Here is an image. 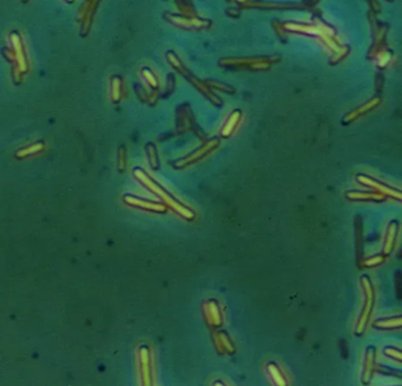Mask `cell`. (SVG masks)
Returning <instances> with one entry per match:
<instances>
[{
	"instance_id": "cell-1",
	"label": "cell",
	"mask_w": 402,
	"mask_h": 386,
	"mask_svg": "<svg viewBox=\"0 0 402 386\" xmlns=\"http://www.w3.org/2000/svg\"><path fill=\"white\" fill-rule=\"evenodd\" d=\"M133 174H135L137 180H139V181H141L143 185L146 187V188L150 189L152 193H155L156 195L160 196L162 200L167 203L168 207H170L171 209H173L177 214H178V215L182 216L183 219L189 220V221L195 219L194 211L190 209V208L186 207L185 204H183L182 202L176 200L172 195H170L169 193L165 191V189L162 188L158 183H156L154 180L150 179V177L146 175V174L142 169L137 168V169H135V171H133Z\"/></svg>"
},
{
	"instance_id": "cell-2",
	"label": "cell",
	"mask_w": 402,
	"mask_h": 386,
	"mask_svg": "<svg viewBox=\"0 0 402 386\" xmlns=\"http://www.w3.org/2000/svg\"><path fill=\"white\" fill-rule=\"evenodd\" d=\"M361 286H362L363 294H364V303L362 312H361L359 320H357L356 327H355V334L361 335L366 329L368 322L372 316V311L374 308V304H375V291H374L373 284L370 281L368 275H362L360 279Z\"/></svg>"
},
{
	"instance_id": "cell-3",
	"label": "cell",
	"mask_w": 402,
	"mask_h": 386,
	"mask_svg": "<svg viewBox=\"0 0 402 386\" xmlns=\"http://www.w3.org/2000/svg\"><path fill=\"white\" fill-rule=\"evenodd\" d=\"M167 58H168V61H169V63L172 65V67L174 68V70L178 71V72L182 74L183 77H185V78L188 79L189 82L191 83L192 85H194L199 92L203 93L205 97H207L209 101L213 103V104L218 105V107H220V105H222V102H221V99L218 98L217 96H215L214 93L210 91V89H209L208 86L205 85L204 82H202V80L196 78L195 76H192V74L190 73L188 70H186V67L182 64V62L179 61V58L177 57L176 54H173L172 51H169L167 54Z\"/></svg>"
},
{
	"instance_id": "cell-4",
	"label": "cell",
	"mask_w": 402,
	"mask_h": 386,
	"mask_svg": "<svg viewBox=\"0 0 402 386\" xmlns=\"http://www.w3.org/2000/svg\"><path fill=\"white\" fill-rule=\"evenodd\" d=\"M273 58L270 57H248V58H223L220 61V65L230 68H250V70H268L272 64Z\"/></svg>"
},
{
	"instance_id": "cell-5",
	"label": "cell",
	"mask_w": 402,
	"mask_h": 386,
	"mask_svg": "<svg viewBox=\"0 0 402 386\" xmlns=\"http://www.w3.org/2000/svg\"><path fill=\"white\" fill-rule=\"evenodd\" d=\"M165 19L169 23H171L174 26L179 27V29L184 30H208L210 29L213 21L209 19H203V18L198 17H186L183 14H172V13H165Z\"/></svg>"
},
{
	"instance_id": "cell-6",
	"label": "cell",
	"mask_w": 402,
	"mask_h": 386,
	"mask_svg": "<svg viewBox=\"0 0 402 386\" xmlns=\"http://www.w3.org/2000/svg\"><path fill=\"white\" fill-rule=\"evenodd\" d=\"M218 145H220V138L217 137H214V138L209 139L208 142H205L202 147H199L198 149H196L195 151H192L191 154L186 155L185 157L180 158V160L176 161L173 163V167L177 168V169H183V168H186L191 164L196 163V162L201 161L202 158H204L207 155L210 154L211 151H214Z\"/></svg>"
},
{
	"instance_id": "cell-7",
	"label": "cell",
	"mask_w": 402,
	"mask_h": 386,
	"mask_svg": "<svg viewBox=\"0 0 402 386\" xmlns=\"http://www.w3.org/2000/svg\"><path fill=\"white\" fill-rule=\"evenodd\" d=\"M356 180L357 182L361 183L362 186L369 187V188L374 189V191L380 193V194L388 196V197H393L398 201H401L402 194L399 189L392 188V187L385 185V183L380 182L378 180L373 179V177H370L368 175H363V174H359V175L356 176Z\"/></svg>"
},
{
	"instance_id": "cell-8",
	"label": "cell",
	"mask_w": 402,
	"mask_h": 386,
	"mask_svg": "<svg viewBox=\"0 0 402 386\" xmlns=\"http://www.w3.org/2000/svg\"><path fill=\"white\" fill-rule=\"evenodd\" d=\"M203 316L205 322L210 327L218 328L223 325V313L220 304L214 299L207 300L203 304Z\"/></svg>"
},
{
	"instance_id": "cell-9",
	"label": "cell",
	"mask_w": 402,
	"mask_h": 386,
	"mask_svg": "<svg viewBox=\"0 0 402 386\" xmlns=\"http://www.w3.org/2000/svg\"><path fill=\"white\" fill-rule=\"evenodd\" d=\"M241 7L261 8V10H304L307 8L303 4H296V2H268L262 0H248Z\"/></svg>"
},
{
	"instance_id": "cell-10",
	"label": "cell",
	"mask_w": 402,
	"mask_h": 386,
	"mask_svg": "<svg viewBox=\"0 0 402 386\" xmlns=\"http://www.w3.org/2000/svg\"><path fill=\"white\" fill-rule=\"evenodd\" d=\"M399 229H400L399 221L394 220L389 222L387 230H386V235L385 240H383V247H382V252L385 257H388V255L392 254V252L394 251L395 244H397V239L399 235Z\"/></svg>"
},
{
	"instance_id": "cell-11",
	"label": "cell",
	"mask_w": 402,
	"mask_h": 386,
	"mask_svg": "<svg viewBox=\"0 0 402 386\" xmlns=\"http://www.w3.org/2000/svg\"><path fill=\"white\" fill-rule=\"evenodd\" d=\"M375 356H376L375 347L369 346L368 348H367L366 353H364L363 372H362V384H364V385H368L370 381L373 379L374 372H375V369H376Z\"/></svg>"
},
{
	"instance_id": "cell-12",
	"label": "cell",
	"mask_w": 402,
	"mask_h": 386,
	"mask_svg": "<svg viewBox=\"0 0 402 386\" xmlns=\"http://www.w3.org/2000/svg\"><path fill=\"white\" fill-rule=\"evenodd\" d=\"M213 338L215 347H216V350L221 354H229V356H231V354L235 353L233 342L226 331H223V329L216 331L214 333Z\"/></svg>"
},
{
	"instance_id": "cell-13",
	"label": "cell",
	"mask_w": 402,
	"mask_h": 386,
	"mask_svg": "<svg viewBox=\"0 0 402 386\" xmlns=\"http://www.w3.org/2000/svg\"><path fill=\"white\" fill-rule=\"evenodd\" d=\"M127 203L131 204V205H135V207H138V208H142V209H146V210H150V211H156V213H165L167 211V205L162 204V203H157V202H151V201H146V200H142V198H138V197H135V196H125V198H124Z\"/></svg>"
},
{
	"instance_id": "cell-14",
	"label": "cell",
	"mask_w": 402,
	"mask_h": 386,
	"mask_svg": "<svg viewBox=\"0 0 402 386\" xmlns=\"http://www.w3.org/2000/svg\"><path fill=\"white\" fill-rule=\"evenodd\" d=\"M380 103H381V98H379V97L370 99V101L366 103V104L361 105L360 108L355 109V110L351 111V113L345 115L344 118V123L348 124V123L353 122V121H355V120H357V118L362 116V115L369 113V111H372L373 109H375L380 104Z\"/></svg>"
},
{
	"instance_id": "cell-15",
	"label": "cell",
	"mask_w": 402,
	"mask_h": 386,
	"mask_svg": "<svg viewBox=\"0 0 402 386\" xmlns=\"http://www.w3.org/2000/svg\"><path fill=\"white\" fill-rule=\"evenodd\" d=\"M345 197L351 201H375L381 202L386 198L385 195L380 194L378 192H359V191H349L345 193Z\"/></svg>"
},
{
	"instance_id": "cell-16",
	"label": "cell",
	"mask_w": 402,
	"mask_h": 386,
	"mask_svg": "<svg viewBox=\"0 0 402 386\" xmlns=\"http://www.w3.org/2000/svg\"><path fill=\"white\" fill-rule=\"evenodd\" d=\"M242 120V111L241 110H235L232 111L231 114L229 115V117L227 118L226 123L222 128V131H221V135H222L223 138H228V137L231 135V133L235 131L236 128L238 127L239 122Z\"/></svg>"
},
{
	"instance_id": "cell-17",
	"label": "cell",
	"mask_w": 402,
	"mask_h": 386,
	"mask_svg": "<svg viewBox=\"0 0 402 386\" xmlns=\"http://www.w3.org/2000/svg\"><path fill=\"white\" fill-rule=\"evenodd\" d=\"M402 326V317H388V318H381L375 320L373 322V327L378 329H399Z\"/></svg>"
},
{
	"instance_id": "cell-18",
	"label": "cell",
	"mask_w": 402,
	"mask_h": 386,
	"mask_svg": "<svg viewBox=\"0 0 402 386\" xmlns=\"http://www.w3.org/2000/svg\"><path fill=\"white\" fill-rule=\"evenodd\" d=\"M267 372L269 375L270 379H272L273 383L275 385L279 386H286L288 385V382H287L285 375H283L282 370L280 369L279 365L275 363H268L267 364Z\"/></svg>"
},
{
	"instance_id": "cell-19",
	"label": "cell",
	"mask_w": 402,
	"mask_h": 386,
	"mask_svg": "<svg viewBox=\"0 0 402 386\" xmlns=\"http://www.w3.org/2000/svg\"><path fill=\"white\" fill-rule=\"evenodd\" d=\"M141 363L144 384H151V366H150V356L146 347H142L141 350Z\"/></svg>"
},
{
	"instance_id": "cell-20",
	"label": "cell",
	"mask_w": 402,
	"mask_h": 386,
	"mask_svg": "<svg viewBox=\"0 0 402 386\" xmlns=\"http://www.w3.org/2000/svg\"><path fill=\"white\" fill-rule=\"evenodd\" d=\"M174 1H176L177 6H178V10L183 15H186V17H197L191 0H174Z\"/></svg>"
},
{
	"instance_id": "cell-21",
	"label": "cell",
	"mask_w": 402,
	"mask_h": 386,
	"mask_svg": "<svg viewBox=\"0 0 402 386\" xmlns=\"http://www.w3.org/2000/svg\"><path fill=\"white\" fill-rule=\"evenodd\" d=\"M374 57H375V59H376V64H378V66L381 68H385V67H387L389 64H391L392 52L388 51V50L383 49L374 56Z\"/></svg>"
},
{
	"instance_id": "cell-22",
	"label": "cell",
	"mask_w": 402,
	"mask_h": 386,
	"mask_svg": "<svg viewBox=\"0 0 402 386\" xmlns=\"http://www.w3.org/2000/svg\"><path fill=\"white\" fill-rule=\"evenodd\" d=\"M111 95L114 102H119L121 98V78L119 76H114L111 78Z\"/></svg>"
},
{
	"instance_id": "cell-23",
	"label": "cell",
	"mask_w": 402,
	"mask_h": 386,
	"mask_svg": "<svg viewBox=\"0 0 402 386\" xmlns=\"http://www.w3.org/2000/svg\"><path fill=\"white\" fill-rule=\"evenodd\" d=\"M146 151H148L149 161H150L151 167L154 168V169H157V168L160 167V162H158L157 149H156L155 144H152V143H149V144L146 145Z\"/></svg>"
},
{
	"instance_id": "cell-24",
	"label": "cell",
	"mask_w": 402,
	"mask_h": 386,
	"mask_svg": "<svg viewBox=\"0 0 402 386\" xmlns=\"http://www.w3.org/2000/svg\"><path fill=\"white\" fill-rule=\"evenodd\" d=\"M142 73H143V77H144V79L148 82L149 85L151 86L152 89H157L158 88V80L156 78V76L154 74V72L150 70V68L148 67H144L142 70Z\"/></svg>"
},
{
	"instance_id": "cell-25",
	"label": "cell",
	"mask_w": 402,
	"mask_h": 386,
	"mask_svg": "<svg viewBox=\"0 0 402 386\" xmlns=\"http://www.w3.org/2000/svg\"><path fill=\"white\" fill-rule=\"evenodd\" d=\"M383 353H385V356H387L388 358H392V359H395L399 363L401 362L402 356H401L400 348L393 347V346H386L385 348H383Z\"/></svg>"
},
{
	"instance_id": "cell-26",
	"label": "cell",
	"mask_w": 402,
	"mask_h": 386,
	"mask_svg": "<svg viewBox=\"0 0 402 386\" xmlns=\"http://www.w3.org/2000/svg\"><path fill=\"white\" fill-rule=\"evenodd\" d=\"M382 262H385V255H374V257H368L367 260H363V266L375 267Z\"/></svg>"
},
{
	"instance_id": "cell-27",
	"label": "cell",
	"mask_w": 402,
	"mask_h": 386,
	"mask_svg": "<svg viewBox=\"0 0 402 386\" xmlns=\"http://www.w3.org/2000/svg\"><path fill=\"white\" fill-rule=\"evenodd\" d=\"M348 52H349V46H342V48L340 49L338 52H335L334 57H333L332 61H330L332 62V64H335V63H338V62L342 61V59L347 56Z\"/></svg>"
},
{
	"instance_id": "cell-28",
	"label": "cell",
	"mask_w": 402,
	"mask_h": 386,
	"mask_svg": "<svg viewBox=\"0 0 402 386\" xmlns=\"http://www.w3.org/2000/svg\"><path fill=\"white\" fill-rule=\"evenodd\" d=\"M205 85L211 86V88H214L215 90H223V91H226L228 93H233V88H231V86H229V85H226V84H223L222 85V84H220L217 82L211 83L210 80H207V84H205Z\"/></svg>"
},
{
	"instance_id": "cell-29",
	"label": "cell",
	"mask_w": 402,
	"mask_h": 386,
	"mask_svg": "<svg viewBox=\"0 0 402 386\" xmlns=\"http://www.w3.org/2000/svg\"><path fill=\"white\" fill-rule=\"evenodd\" d=\"M273 27L275 29L276 33L279 34V37L281 38L283 42H286L287 39V31L285 29V26H283V24L279 23V21H274L273 23Z\"/></svg>"
},
{
	"instance_id": "cell-30",
	"label": "cell",
	"mask_w": 402,
	"mask_h": 386,
	"mask_svg": "<svg viewBox=\"0 0 402 386\" xmlns=\"http://www.w3.org/2000/svg\"><path fill=\"white\" fill-rule=\"evenodd\" d=\"M367 1H368V4L370 6V8H372L373 13H379V12H380V5L378 4V1H376V0H367Z\"/></svg>"
},
{
	"instance_id": "cell-31",
	"label": "cell",
	"mask_w": 402,
	"mask_h": 386,
	"mask_svg": "<svg viewBox=\"0 0 402 386\" xmlns=\"http://www.w3.org/2000/svg\"><path fill=\"white\" fill-rule=\"evenodd\" d=\"M227 14L230 15V17L238 18L239 15H241V12H239L238 8H228V10H227Z\"/></svg>"
},
{
	"instance_id": "cell-32",
	"label": "cell",
	"mask_w": 402,
	"mask_h": 386,
	"mask_svg": "<svg viewBox=\"0 0 402 386\" xmlns=\"http://www.w3.org/2000/svg\"><path fill=\"white\" fill-rule=\"evenodd\" d=\"M320 0H303V5L305 7H309V6H314L315 4H317Z\"/></svg>"
},
{
	"instance_id": "cell-33",
	"label": "cell",
	"mask_w": 402,
	"mask_h": 386,
	"mask_svg": "<svg viewBox=\"0 0 402 386\" xmlns=\"http://www.w3.org/2000/svg\"><path fill=\"white\" fill-rule=\"evenodd\" d=\"M119 160H120V163H119V167H120V169H123L124 168V151H123V149H120V152H119Z\"/></svg>"
},
{
	"instance_id": "cell-34",
	"label": "cell",
	"mask_w": 402,
	"mask_h": 386,
	"mask_svg": "<svg viewBox=\"0 0 402 386\" xmlns=\"http://www.w3.org/2000/svg\"><path fill=\"white\" fill-rule=\"evenodd\" d=\"M386 1H389V2H391V1H394V0H386Z\"/></svg>"
},
{
	"instance_id": "cell-35",
	"label": "cell",
	"mask_w": 402,
	"mask_h": 386,
	"mask_svg": "<svg viewBox=\"0 0 402 386\" xmlns=\"http://www.w3.org/2000/svg\"><path fill=\"white\" fill-rule=\"evenodd\" d=\"M227 1H229V2H230V1H232V0H227Z\"/></svg>"
}]
</instances>
